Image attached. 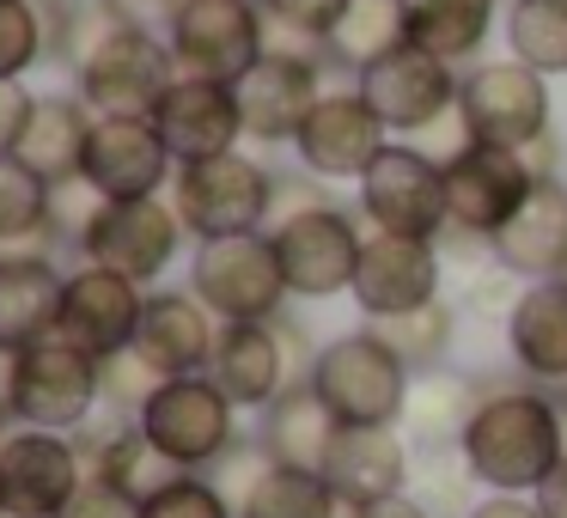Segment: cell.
Instances as JSON below:
<instances>
[{
    "label": "cell",
    "instance_id": "cell-24",
    "mask_svg": "<svg viewBox=\"0 0 567 518\" xmlns=\"http://www.w3.org/2000/svg\"><path fill=\"white\" fill-rule=\"evenodd\" d=\"M488 257L518 281H555L567 274V177H537L525 208L494 232Z\"/></svg>",
    "mask_w": 567,
    "mask_h": 518
},
{
    "label": "cell",
    "instance_id": "cell-48",
    "mask_svg": "<svg viewBox=\"0 0 567 518\" xmlns=\"http://www.w3.org/2000/svg\"><path fill=\"white\" fill-rule=\"evenodd\" d=\"M13 439V415H7V403H0V445Z\"/></svg>",
    "mask_w": 567,
    "mask_h": 518
},
{
    "label": "cell",
    "instance_id": "cell-17",
    "mask_svg": "<svg viewBox=\"0 0 567 518\" xmlns=\"http://www.w3.org/2000/svg\"><path fill=\"white\" fill-rule=\"evenodd\" d=\"M80 481H86V457H80L74 433L13 427V439L0 445V506H7V518H62Z\"/></svg>",
    "mask_w": 567,
    "mask_h": 518
},
{
    "label": "cell",
    "instance_id": "cell-30",
    "mask_svg": "<svg viewBox=\"0 0 567 518\" xmlns=\"http://www.w3.org/2000/svg\"><path fill=\"white\" fill-rule=\"evenodd\" d=\"M482 391H488V372H470V366H433V372H415L409 384V408H403V433L415 452L427 445H457L476 415Z\"/></svg>",
    "mask_w": 567,
    "mask_h": 518
},
{
    "label": "cell",
    "instance_id": "cell-41",
    "mask_svg": "<svg viewBox=\"0 0 567 518\" xmlns=\"http://www.w3.org/2000/svg\"><path fill=\"white\" fill-rule=\"evenodd\" d=\"M159 384H165V372L153 366L141 348L104 354V408H116V415H141V403H147Z\"/></svg>",
    "mask_w": 567,
    "mask_h": 518
},
{
    "label": "cell",
    "instance_id": "cell-47",
    "mask_svg": "<svg viewBox=\"0 0 567 518\" xmlns=\"http://www.w3.org/2000/svg\"><path fill=\"white\" fill-rule=\"evenodd\" d=\"M530 500L543 506V518H567V457L549 469V476H543V488L530 494Z\"/></svg>",
    "mask_w": 567,
    "mask_h": 518
},
{
    "label": "cell",
    "instance_id": "cell-6",
    "mask_svg": "<svg viewBox=\"0 0 567 518\" xmlns=\"http://www.w3.org/2000/svg\"><path fill=\"white\" fill-rule=\"evenodd\" d=\"M184 287L220 323H269V318H281L287 299H293L269 232L208 238V245H196L189 250V281Z\"/></svg>",
    "mask_w": 567,
    "mask_h": 518
},
{
    "label": "cell",
    "instance_id": "cell-5",
    "mask_svg": "<svg viewBox=\"0 0 567 518\" xmlns=\"http://www.w3.org/2000/svg\"><path fill=\"white\" fill-rule=\"evenodd\" d=\"M238 415H245V408H238L233 396L208 379V372H189V379H165L159 391L141 403L135 421H141V433H147V439L159 445L177 469L208 476V469L220 464L238 439H245Z\"/></svg>",
    "mask_w": 567,
    "mask_h": 518
},
{
    "label": "cell",
    "instance_id": "cell-38",
    "mask_svg": "<svg viewBox=\"0 0 567 518\" xmlns=\"http://www.w3.org/2000/svg\"><path fill=\"white\" fill-rule=\"evenodd\" d=\"M38 62H50L43 0H0V80H25Z\"/></svg>",
    "mask_w": 567,
    "mask_h": 518
},
{
    "label": "cell",
    "instance_id": "cell-21",
    "mask_svg": "<svg viewBox=\"0 0 567 518\" xmlns=\"http://www.w3.org/2000/svg\"><path fill=\"white\" fill-rule=\"evenodd\" d=\"M141 311H147V287L128 281V274L104 269V262H80L68 269V293H62V323L68 335L86 354H123L141 335Z\"/></svg>",
    "mask_w": 567,
    "mask_h": 518
},
{
    "label": "cell",
    "instance_id": "cell-34",
    "mask_svg": "<svg viewBox=\"0 0 567 518\" xmlns=\"http://www.w3.org/2000/svg\"><path fill=\"white\" fill-rule=\"evenodd\" d=\"M238 518H348V506L323 469L269 464L257 476V488L238 500Z\"/></svg>",
    "mask_w": 567,
    "mask_h": 518
},
{
    "label": "cell",
    "instance_id": "cell-13",
    "mask_svg": "<svg viewBox=\"0 0 567 518\" xmlns=\"http://www.w3.org/2000/svg\"><path fill=\"white\" fill-rule=\"evenodd\" d=\"M165 43L184 74L238 86L262 62V7L257 0H177L165 13Z\"/></svg>",
    "mask_w": 567,
    "mask_h": 518
},
{
    "label": "cell",
    "instance_id": "cell-15",
    "mask_svg": "<svg viewBox=\"0 0 567 518\" xmlns=\"http://www.w3.org/2000/svg\"><path fill=\"white\" fill-rule=\"evenodd\" d=\"M354 86L367 92V104L379 111V123L391 128V141H415L457 111L464 74H457L452 62H440V55L403 43V50H391L384 62H372Z\"/></svg>",
    "mask_w": 567,
    "mask_h": 518
},
{
    "label": "cell",
    "instance_id": "cell-22",
    "mask_svg": "<svg viewBox=\"0 0 567 518\" xmlns=\"http://www.w3.org/2000/svg\"><path fill=\"white\" fill-rule=\"evenodd\" d=\"M323 68L318 55H262L238 80V111H245V141L257 147H293L306 116L323 99Z\"/></svg>",
    "mask_w": 567,
    "mask_h": 518
},
{
    "label": "cell",
    "instance_id": "cell-40",
    "mask_svg": "<svg viewBox=\"0 0 567 518\" xmlns=\"http://www.w3.org/2000/svg\"><path fill=\"white\" fill-rule=\"evenodd\" d=\"M141 518H238V506L226 500L208 476L184 469L177 481H165L159 494H147V500H141Z\"/></svg>",
    "mask_w": 567,
    "mask_h": 518
},
{
    "label": "cell",
    "instance_id": "cell-1",
    "mask_svg": "<svg viewBox=\"0 0 567 518\" xmlns=\"http://www.w3.org/2000/svg\"><path fill=\"white\" fill-rule=\"evenodd\" d=\"M457 452H464L470 476L482 481V494H537L543 476L567 457L555 391L488 372V391H482Z\"/></svg>",
    "mask_w": 567,
    "mask_h": 518
},
{
    "label": "cell",
    "instance_id": "cell-25",
    "mask_svg": "<svg viewBox=\"0 0 567 518\" xmlns=\"http://www.w3.org/2000/svg\"><path fill=\"white\" fill-rule=\"evenodd\" d=\"M501 335H506V360H513L518 379L543 384V391H567V274L525 281Z\"/></svg>",
    "mask_w": 567,
    "mask_h": 518
},
{
    "label": "cell",
    "instance_id": "cell-8",
    "mask_svg": "<svg viewBox=\"0 0 567 518\" xmlns=\"http://www.w3.org/2000/svg\"><path fill=\"white\" fill-rule=\"evenodd\" d=\"M360 220L367 232H396V238H433L440 245L452 226L445 201V165L415 141H391L360 177Z\"/></svg>",
    "mask_w": 567,
    "mask_h": 518
},
{
    "label": "cell",
    "instance_id": "cell-53",
    "mask_svg": "<svg viewBox=\"0 0 567 518\" xmlns=\"http://www.w3.org/2000/svg\"><path fill=\"white\" fill-rule=\"evenodd\" d=\"M0 257H7V250H0Z\"/></svg>",
    "mask_w": 567,
    "mask_h": 518
},
{
    "label": "cell",
    "instance_id": "cell-52",
    "mask_svg": "<svg viewBox=\"0 0 567 518\" xmlns=\"http://www.w3.org/2000/svg\"><path fill=\"white\" fill-rule=\"evenodd\" d=\"M0 518H7V506H0Z\"/></svg>",
    "mask_w": 567,
    "mask_h": 518
},
{
    "label": "cell",
    "instance_id": "cell-28",
    "mask_svg": "<svg viewBox=\"0 0 567 518\" xmlns=\"http://www.w3.org/2000/svg\"><path fill=\"white\" fill-rule=\"evenodd\" d=\"M336 433H342V421H336L330 403L311 391V379L287 384V391L257 415V445L269 452V464H293V469H323Z\"/></svg>",
    "mask_w": 567,
    "mask_h": 518
},
{
    "label": "cell",
    "instance_id": "cell-43",
    "mask_svg": "<svg viewBox=\"0 0 567 518\" xmlns=\"http://www.w3.org/2000/svg\"><path fill=\"white\" fill-rule=\"evenodd\" d=\"M62 518H141V506L128 500L123 488H111L104 476H92V469H86V481H80V494L68 500Z\"/></svg>",
    "mask_w": 567,
    "mask_h": 518
},
{
    "label": "cell",
    "instance_id": "cell-19",
    "mask_svg": "<svg viewBox=\"0 0 567 518\" xmlns=\"http://www.w3.org/2000/svg\"><path fill=\"white\" fill-rule=\"evenodd\" d=\"M80 177L104 201H147V196H172L177 159L165 147V135L153 128V116H99Z\"/></svg>",
    "mask_w": 567,
    "mask_h": 518
},
{
    "label": "cell",
    "instance_id": "cell-12",
    "mask_svg": "<svg viewBox=\"0 0 567 518\" xmlns=\"http://www.w3.org/2000/svg\"><path fill=\"white\" fill-rule=\"evenodd\" d=\"M184 74L159 25H123L74 68V92L99 116H153L165 86Z\"/></svg>",
    "mask_w": 567,
    "mask_h": 518
},
{
    "label": "cell",
    "instance_id": "cell-16",
    "mask_svg": "<svg viewBox=\"0 0 567 518\" xmlns=\"http://www.w3.org/2000/svg\"><path fill=\"white\" fill-rule=\"evenodd\" d=\"M445 287V250L433 238H396V232H367V250H360L354 269V299L360 323H384L403 318V311L433 305Z\"/></svg>",
    "mask_w": 567,
    "mask_h": 518
},
{
    "label": "cell",
    "instance_id": "cell-32",
    "mask_svg": "<svg viewBox=\"0 0 567 518\" xmlns=\"http://www.w3.org/2000/svg\"><path fill=\"white\" fill-rule=\"evenodd\" d=\"M494 7L501 0H403V31L415 50L457 68L482 55V43L494 31Z\"/></svg>",
    "mask_w": 567,
    "mask_h": 518
},
{
    "label": "cell",
    "instance_id": "cell-35",
    "mask_svg": "<svg viewBox=\"0 0 567 518\" xmlns=\"http://www.w3.org/2000/svg\"><path fill=\"white\" fill-rule=\"evenodd\" d=\"M506 55L543 80L567 74V0H513L506 7Z\"/></svg>",
    "mask_w": 567,
    "mask_h": 518
},
{
    "label": "cell",
    "instance_id": "cell-11",
    "mask_svg": "<svg viewBox=\"0 0 567 518\" xmlns=\"http://www.w3.org/2000/svg\"><path fill=\"white\" fill-rule=\"evenodd\" d=\"M189 226L172 208V196H147V201H104L86 220L74 257L80 262H104V269L128 274L141 287H159L165 269L184 257Z\"/></svg>",
    "mask_w": 567,
    "mask_h": 518
},
{
    "label": "cell",
    "instance_id": "cell-26",
    "mask_svg": "<svg viewBox=\"0 0 567 518\" xmlns=\"http://www.w3.org/2000/svg\"><path fill=\"white\" fill-rule=\"evenodd\" d=\"M214 335L220 318L202 305L189 287H147V311H141V335L135 348L165 372V379H189V372H208L214 360Z\"/></svg>",
    "mask_w": 567,
    "mask_h": 518
},
{
    "label": "cell",
    "instance_id": "cell-44",
    "mask_svg": "<svg viewBox=\"0 0 567 518\" xmlns=\"http://www.w3.org/2000/svg\"><path fill=\"white\" fill-rule=\"evenodd\" d=\"M31 111H38V92L25 80H0V159L19 153V141L31 128Z\"/></svg>",
    "mask_w": 567,
    "mask_h": 518
},
{
    "label": "cell",
    "instance_id": "cell-7",
    "mask_svg": "<svg viewBox=\"0 0 567 518\" xmlns=\"http://www.w3.org/2000/svg\"><path fill=\"white\" fill-rule=\"evenodd\" d=\"M457 116H464V135L482 141V147L530 153L543 135H555L549 80H543L537 68H525L518 55L470 68L464 86H457Z\"/></svg>",
    "mask_w": 567,
    "mask_h": 518
},
{
    "label": "cell",
    "instance_id": "cell-33",
    "mask_svg": "<svg viewBox=\"0 0 567 518\" xmlns=\"http://www.w3.org/2000/svg\"><path fill=\"white\" fill-rule=\"evenodd\" d=\"M403 0H348V13L323 31V62L342 74H367L372 62H384L391 50H403Z\"/></svg>",
    "mask_w": 567,
    "mask_h": 518
},
{
    "label": "cell",
    "instance_id": "cell-36",
    "mask_svg": "<svg viewBox=\"0 0 567 518\" xmlns=\"http://www.w3.org/2000/svg\"><path fill=\"white\" fill-rule=\"evenodd\" d=\"M457 323H464V311H457L452 299H433V305L403 311V318H384V323H372V330L409 360V372H433V366H452Z\"/></svg>",
    "mask_w": 567,
    "mask_h": 518
},
{
    "label": "cell",
    "instance_id": "cell-54",
    "mask_svg": "<svg viewBox=\"0 0 567 518\" xmlns=\"http://www.w3.org/2000/svg\"><path fill=\"white\" fill-rule=\"evenodd\" d=\"M506 7H513V0H506Z\"/></svg>",
    "mask_w": 567,
    "mask_h": 518
},
{
    "label": "cell",
    "instance_id": "cell-50",
    "mask_svg": "<svg viewBox=\"0 0 567 518\" xmlns=\"http://www.w3.org/2000/svg\"><path fill=\"white\" fill-rule=\"evenodd\" d=\"M7 354H13V348H7V342H0V366H7Z\"/></svg>",
    "mask_w": 567,
    "mask_h": 518
},
{
    "label": "cell",
    "instance_id": "cell-20",
    "mask_svg": "<svg viewBox=\"0 0 567 518\" xmlns=\"http://www.w3.org/2000/svg\"><path fill=\"white\" fill-rule=\"evenodd\" d=\"M153 128L165 135L177 165H202V159H220V153H238V141H245L238 86L202 80V74H177L165 86V99L153 104Z\"/></svg>",
    "mask_w": 567,
    "mask_h": 518
},
{
    "label": "cell",
    "instance_id": "cell-2",
    "mask_svg": "<svg viewBox=\"0 0 567 518\" xmlns=\"http://www.w3.org/2000/svg\"><path fill=\"white\" fill-rule=\"evenodd\" d=\"M0 403H7L13 427L80 433L104 408V360L74 348L62 330L25 342L0 366Z\"/></svg>",
    "mask_w": 567,
    "mask_h": 518
},
{
    "label": "cell",
    "instance_id": "cell-9",
    "mask_svg": "<svg viewBox=\"0 0 567 518\" xmlns=\"http://www.w3.org/2000/svg\"><path fill=\"white\" fill-rule=\"evenodd\" d=\"M275 257H281L287 293L293 299H342L354 287L360 250H367V232H360V214L342 208V201H318V208L281 214L269 226Z\"/></svg>",
    "mask_w": 567,
    "mask_h": 518
},
{
    "label": "cell",
    "instance_id": "cell-23",
    "mask_svg": "<svg viewBox=\"0 0 567 518\" xmlns=\"http://www.w3.org/2000/svg\"><path fill=\"white\" fill-rule=\"evenodd\" d=\"M323 476L342 494V506L391 500V494H409L415 445H409L403 427H342L330 445V457H323Z\"/></svg>",
    "mask_w": 567,
    "mask_h": 518
},
{
    "label": "cell",
    "instance_id": "cell-42",
    "mask_svg": "<svg viewBox=\"0 0 567 518\" xmlns=\"http://www.w3.org/2000/svg\"><path fill=\"white\" fill-rule=\"evenodd\" d=\"M257 7H262V19H281V25L306 31V38H318V43H323V31L348 13V0H257Z\"/></svg>",
    "mask_w": 567,
    "mask_h": 518
},
{
    "label": "cell",
    "instance_id": "cell-10",
    "mask_svg": "<svg viewBox=\"0 0 567 518\" xmlns=\"http://www.w3.org/2000/svg\"><path fill=\"white\" fill-rule=\"evenodd\" d=\"M311 354H318V348H306V335H299V323L287 318V311L269 323H220L208 379L220 384L238 408L262 415L287 384H299L311 372Z\"/></svg>",
    "mask_w": 567,
    "mask_h": 518
},
{
    "label": "cell",
    "instance_id": "cell-27",
    "mask_svg": "<svg viewBox=\"0 0 567 518\" xmlns=\"http://www.w3.org/2000/svg\"><path fill=\"white\" fill-rule=\"evenodd\" d=\"M62 293H68V269L55 257H0V342L25 348L55 335L62 323Z\"/></svg>",
    "mask_w": 567,
    "mask_h": 518
},
{
    "label": "cell",
    "instance_id": "cell-14",
    "mask_svg": "<svg viewBox=\"0 0 567 518\" xmlns=\"http://www.w3.org/2000/svg\"><path fill=\"white\" fill-rule=\"evenodd\" d=\"M530 189H537V165H530L525 153L470 141L457 159H445V201H452V226H445V232L494 245V232L525 208Z\"/></svg>",
    "mask_w": 567,
    "mask_h": 518
},
{
    "label": "cell",
    "instance_id": "cell-31",
    "mask_svg": "<svg viewBox=\"0 0 567 518\" xmlns=\"http://www.w3.org/2000/svg\"><path fill=\"white\" fill-rule=\"evenodd\" d=\"M68 238L55 232V184H43L19 153L0 159V250L55 257Z\"/></svg>",
    "mask_w": 567,
    "mask_h": 518
},
{
    "label": "cell",
    "instance_id": "cell-18",
    "mask_svg": "<svg viewBox=\"0 0 567 518\" xmlns=\"http://www.w3.org/2000/svg\"><path fill=\"white\" fill-rule=\"evenodd\" d=\"M384 147H391V128L379 123L367 92L342 86V92H323L318 111L306 116V128L293 141V159H299V172L323 177V184H360Z\"/></svg>",
    "mask_w": 567,
    "mask_h": 518
},
{
    "label": "cell",
    "instance_id": "cell-3",
    "mask_svg": "<svg viewBox=\"0 0 567 518\" xmlns=\"http://www.w3.org/2000/svg\"><path fill=\"white\" fill-rule=\"evenodd\" d=\"M311 391L330 403V415L342 427H403L409 408V360L384 342L372 323H354V330L330 335V342L311 354Z\"/></svg>",
    "mask_w": 567,
    "mask_h": 518
},
{
    "label": "cell",
    "instance_id": "cell-29",
    "mask_svg": "<svg viewBox=\"0 0 567 518\" xmlns=\"http://www.w3.org/2000/svg\"><path fill=\"white\" fill-rule=\"evenodd\" d=\"M92 111L80 92H38V111H31V128L19 141V159L43 177V184H74L80 165H86V141H92Z\"/></svg>",
    "mask_w": 567,
    "mask_h": 518
},
{
    "label": "cell",
    "instance_id": "cell-37",
    "mask_svg": "<svg viewBox=\"0 0 567 518\" xmlns=\"http://www.w3.org/2000/svg\"><path fill=\"white\" fill-rule=\"evenodd\" d=\"M409 494H415L427 512H440V518H464L470 506L482 500V481L470 476V464H464L457 445H427V452H415Z\"/></svg>",
    "mask_w": 567,
    "mask_h": 518
},
{
    "label": "cell",
    "instance_id": "cell-49",
    "mask_svg": "<svg viewBox=\"0 0 567 518\" xmlns=\"http://www.w3.org/2000/svg\"><path fill=\"white\" fill-rule=\"evenodd\" d=\"M555 415H561V439H567V391H555Z\"/></svg>",
    "mask_w": 567,
    "mask_h": 518
},
{
    "label": "cell",
    "instance_id": "cell-4",
    "mask_svg": "<svg viewBox=\"0 0 567 518\" xmlns=\"http://www.w3.org/2000/svg\"><path fill=\"white\" fill-rule=\"evenodd\" d=\"M275 177L262 159H250L245 147L220 153L202 165H177L172 177V208L184 214L189 238H245V232H269L275 226Z\"/></svg>",
    "mask_w": 567,
    "mask_h": 518
},
{
    "label": "cell",
    "instance_id": "cell-39",
    "mask_svg": "<svg viewBox=\"0 0 567 518\" xmlns=\"http://www.w3.org/2000/svg\"><path fill=\"white\" fill-rule=\"evenodd\" d=\"M518 293H525V281H518V274H506L494 257H482L476 269L464 274V287H457V311H464L470 323H488V330H506V318H513Z\"/></svg>",
    "mask_w": 567,
    "mask_h": 518
},
{
    "label": "cell",
    "instance_id": "cell-51",
    "mask_svg": "<svg viewBox=\"0 0 567 518\" xmlns=\"http://www.w3.org/2000/svg\"><path fill=\"white\" fill-rule=\"evenodd\" d=\"M561 177H567V159H561Z\"/></svg>",
    "mask_w": 567,
    "mask_h": 518
},
{
    "label": "cell",
    "instance_id": "cell-45",
    "mask_svg": "<svg viewBox=\"0 0 567 518\" xmlns=\"http://www.w3.org/2000/svg\"><path fill=\"white\" fill-rule=\"evenodd\" d=\"M464 518H543V506L530 494H482Z\"/></svg>",
    "mask_w": 567,
    "mask_h": 518
},
{
    "label": "cell",
    "instance_id": "cell-46",
    "mask_svg": "<svg viewBox=\"0 0 567 518\" xmlns=\"http://www.w3.org/2000/svg\"><path fill=\"white\" fill-rule=\"evenodd\" d=\"M348 518H440L415 500V494H391V500H372V506H348Z\"/></svg>",
    "mask_w": 567,
    "mask_h": 518
}]
</instances>
